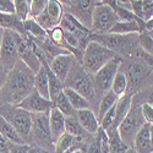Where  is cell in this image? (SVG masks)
I'll use <instances>...</instances> for the list:
<instances>
[{"label": "cell", "instance_id": "cell-24", "mask_svg": "<svg viewBox=\"0 0 153 153\" xmlns=\"http://www.w3.org/2000/svg\"><path fill=\"white\" fill-rule=\"evenodd\" d=\"M108 135V148L109 153H125L129 148L119 135L118 129H109L105 131Z\"/></svg>", "mask_w": 153, "mask_h": 153}, {"label": "cell", "instance_id": "cell-20", "mask_svg": "<svg viewBox=\"0 0 153 153\" xmlns=\"http://www.w3.org/2000/svg\"><path fill=\"white\" fill-rule=\"evenodd\" d=\"M132 97L134 93L127 91L125 94L120 96L115 103V121L111 129H118L119 124L121 123V120L126 117V114L129 113L131 105H132Z\"/></svg>", "mask_w": 153, "mask_h": 153}, {"label": "cell", "instance_id": "cell-18", "mask_svg": "<svg viewBox=\"0 0 153 153\" xmlns=\"http://www.w3.org/2000/svg\"><path fill=\"white\" fill-rule=\"evenodd\" d=\"M76 117H77L79 123L83 127V130L88 132L90 135H96L99 130V121L96 117V114L91 108L81 109L76 111Z\"/></svg>", "mask_w": 153, "mask_h": 153}, {"label": "cell", "instance_id": "cell-38", "mask_svg": "<svg viewBox=\"0 0 153 153\" xmlns=\"http://www.w3.org/2000/svg\"><path fill=\"white\" fill-rule=\"evenodd\" d=\"M0 12H5V14H15L14 0H0Z\"/></svg>", "mask_w": 153, "mask_h": 153}, {"label": "cell", "instance_id": "cell-27", "mask_svg": "<svg viewBox=\"0 0 153 153\" xmlns=\"http://www.w3.org/2000/svg\"><path fill=\"white\" fill-rule=\"evenodd\" d=\"M0 134L6 137L11 143H26L25 140L15 130V127L1 115H0Z\"/></svg>", "mask_w": 153, "mask_h": 153}, {"label": "cell", "instance_id": "cell-47", "mask_svg": "<svg viewBox=\"0 0 153 153\" xmlns=\"http://www.w3.org/2000/svg\"><path fill=\"white\" fill-rule=\"evenodd\" d=\"M3 36H4V28L0 27V48H1V42H3Z\"/></svg>", "mask_w": 153, "mask_h": 153}, {"label": "cell", "instance_id": "cell-5", "mask_svg": "<svg viewBox=\"0 0 153 153\" xmlns=\"http://www.w3.org/2000/svg\"><path fill=\"white\" fill-rule=\"evenodd\" d=\"M142 103H143L142 99L136 93H134L132 105H131L129 113L126 114V117L121 120V123L118 126V131H119L120 137L129 147L132 146V141H134L136 134L142 127V125L146 123V120L142 115V111H141Z\"/></svg>", "mask_w": 153, "mask_h": 153}, {"label": "cell", "instance_id": "cell-3", "mask_svg": "<svg viewBox=\"0 0 153 153\" xmlns=\"http://www.w3.org/2000/svg\"><path fill=\"white\" fill-rule=\"evenodd\" d=\"M120 70L126 75L127 91L132 92V93H136L137 91L142 90L145 82L153 74L149 65L141 58L140 54L135 55V56L123 59L121 65H120Z\"/></svg>", "mask_w": 153, "mask_h": 153}, {"label": "cell", "instance_id": "cell-33", "mask_svg": "<svg viewBox=\"0 0 153 153\" xmlns=\"http://www.w3.org/2000/svg\"><path fill=\"white\" fill-rule=\"evenodd\" d=\"M14 4H15V14L22 21H25L30 14V6L27 1L26 0H14Z\"/></svg>", "mask_w": 153, "mask_h": 153}, {"label": "cell", "instance_id": "cell-44", "mask_svg": "<svg viewBox=\"0 0 153 153\" xmlns=\"http://www.w3.org/2000/svg\"><path fill=\"white\" fill-rule=\"evenodd\" d=\"M115 1H117L119 5H121V6H124V7H127V9L131 10V0H115Z\"/></svg>", "mask_w": 153, "mask_h": 153}, {"label": "cell", "instance_id": "cell-45", "mask_svg": "<svg viewBox=\"0 0 153 153\" xmlns=\"http://www.w3.org/2000/svg\"><path fill=\"white\" fill-rule=\"evenodd\" d=\"M146 30H148V31H153V17L149 19L148 21H146Z\"/></svg>", "mask_w": 153, "mask_h": 153}, {"label": "cell", "instance_id": "cell-11", "mask_svg": "<svg viewBox=\"0 0 153 153\" xmlns=\"http://www.w3.org/2000/svg\"><path fill=\"white\" fill-rule=\"evenodd\" d=\"M20 60L15 32L12 30H4L1 48H0V65L6 71L11 70Z\"/></svg>", "mask_w": 153, "mask_h": 153}, {"label": "cell", "instance_id": "cell-39", "mask_svg": "<svg viewBox=\"0 0 153 153\" xmlns=\"http://www.w3.org/2000/svg\"><path fill=\"white\" fill-rule=\"evenodd\" d=\"M10 153H30L28 143H11Z\"/></svg>", "mask_w": 153, "mask_h": 153}, {"label": "cell", "instance_id": "cell-50", "mask_svg": "<svg viewBox=\"0 0 153 153\" xmlns=\"http://www.w3.org/2000/svg\"><path fill=\"white\" fill-rule=\"evenodd\" d=\"M71 153H85L82 149H75V151H72Z\"/></svg>", "mask_w": 153, "mask_h": 153}, {"label": "cell", "instance_id": "cell-7", "mask_svg": "<svg viewBox=\"0 0 153 153\" xmlns=\"http://www.w3.org/2000/svg\"><path fill=\"white\" fill-rule=\"evenodd\" d=\"M0 115L5 118L19 135L25 140V142H31V130H32V113L20 108L14 104H0Z\"/></svg>", "mask_w": 153, "mask_h": 153}, {"label": "cell", "instance_id": "cell-13", "mask_svg": "<svg viewBox=\"0 0 153 153\" xmlns=\"http://www.w3.org/2000/svg\"><path fill=\"white\" fill-rule=\"evenodd\" d=\"M98 4V0H71L70 4L68 5L70 10L68 14L77 19L85 27L90 28L93 9Z\"/></svg>", "mask_w": 153, "mask_h": 153}, {"label": "cell", "instance_id": "cell-46", "mask_svg": "<svg viewBox=\"0 0 153 153\" xmlns=\"http://www.w3.org/2000/svg\"><path fill=\"white\" fill-rule=\"evenodd\" d=\"M149 134H151V142L153 146V124H149Z\"/></svg>", "mask_w": 153, "mask_h": 153}, {"label": "cell", "instance_id": "cell-4", "mask_svg": "<svg viewBox=\"0 0 153 153\" xmlns=\"http://www.w3.org/2000/svg\"><path fill=\"white\" fill-rule=\"evenodd\" d=\"M65 87H70L72 90L77 91L80 94H82L90 103L97 100L98 96L96 92V87L93 82V77L91 74L83 70L80 61L76 59L74 61V65L68 75V77L64 82Z\"/></svg>", "mask_w": 153, "mask_h": 153}, {"label": "cell", "instance_id": "cell-21", "mask_svg": "<svg viewBox=\"0 0 153 153\" xmlns=\"http://www.w3.org/2000/svg\"><path fill=\"white\" fill-rule=\"evenodd\" d=\"M65 132L72 135L76 140H79V141L90 142V141H88V135H90V134L83 130V127L79 123L77 117H76V115L66 117V119H65Z\"/></svg>", "mask_w": 153, "mask_h": 153}, {"label": "cell", "instance_id": "cell-35", "mask_svg": "<svg viewBox=\"0 0 153 153\" xmlns=\"http://www.w3.org/2000/svg\"><path fill=\"white\" fill-rule=\"evenodd\" d=\"M136 94L142 99V102L148 103L151 107H153V85H151L148 87H143L142 90L137 91Z\"/></svg>", "mask_w": 153, "mask_h": 153}, {"label": "cell", "instance_id": "cell-42", "mask_svg": "<svg viewBox=\"0 0 153 153\" xmlns=\"http://www.w3.org/2000/svg\"><path fill=\"white\" fill-rule=\"evenodd\" d=\"M30 153H54V152L48 151L45 148H42L39 146H31L30 145Z\"/></svg>", "mask_w": 153, "mask_h": 153}, {"label": "cell", "instance_id": "cell-17", "mask_svg": "<svg viewBox=\"0 0 153 153\" xmlns=\"http://www.w3.org/2000/svg\"><path fill=\"white\" fill-rule=\"evenodd\" d=\"M134 149H136L138 153H152L153 152V146L151 142V134H149V124L145 123L142 127L138 130L136 134L132 146Z\"/></svg>", "mask_w": 153, "mask_h": 153}, {"label": "cell", "instance_id": "cell-52", "mask_svg": "<svg viewBox=\"0 0 153 153\" xmlns=\"http://www.w3.org/2000/svg\"><path fill=\"white\" fill-rule=\"evenodd\" d=\"M152 153H153V152H152Z\"/></svg>", "mask_w": 153, "mask_h": 153}, {"label": "cell", "instance_id": "cell-2", "mask_svg": "<svg viewBox=\"0 0 153 153\" xmlns=\"http://www.w3.org/2000/svg\"><path fill=\"white\" fill-rule=\"evenodd\" d=\"M90 41H96L103 44L108 49L113 50L117 55L123 59L138 55L141 52L138 43V33H127V34H119V33H91Z\"/></svg>", "mask_w": 153, "mask_h": 153}, {"label": "cell", "instance_id": "cell-14", "mask_svg": "<svg viewBox=\"0 0 153 153\" xmlns=\"http://www.w3.org/2000/svg\"><path fill=\"white\" fill-rule=\"evenodd\" d=\"M17 105L20 108L25 109V110L32 113V114H36V113H49L50 109L54 107L52 99H48V98L43 97L36 90H33L22 102H20Z\"/></svg>", "mask_w": 153, "mask_h": 153}, {"label": "cell", "instance_id": "cell-34", "mask_svg": "<svg viewBox=\"0 0 153 153\" xmlns=\"http://www.w3.org/2000/svg\"><path fill=\"white\" fill-rule=\"evenodd\" d=\"M47 3H48V0H31L28 16L36 19L38 15H41L47 6Z\"/></svg>", "mask_w": 153, "mask_h": 153}, {"label": "cell", "instance_id": "cell-25", "mask_svg": "<svg viewBox=\"0 0 153 153\" xmlns=\"http://www.w3.org/2000/svg\"><path fill=\"white\" fill-rule=\"evenodd\" d=\"M23 27L25 31L28 36H31L34 41H41L48 37V31H45L39 23L36 21V19L28 16L23 21Z\"/></svg>", "mask_w": 153, "mask_h": 153}, {"label": "cell", "instance_id": "cell-36", "mask_svg": "<svg viewBox=\"0 0 153 153\" xmlns=\"http://www.w3.org/2000/svg\"><path fill=\"white\" fill-rule=\"evenodd\" d=\"M85 153H102V143H100V137L98 134H96L92 137Z\"/></svg>", "mask_w": 153, "mask_h": 153}, {"label": "cell", "instance_id": "cell-23", "mask_svg": "<svg viewBox=\"0 0 153 153\" xmlns=\"http://www.w3.org/2000/svg\"><path fill=\"white\" fill-rule=\"evenodd\" d=\"M34 90L39 94H42L43 97L50 99L48 72H47V68L44 64H42L39 70L34 74Z\"/></svg>", "mask_w": 153, "mask_h": 153}, {"label": "cell", "instance_id": "cell-22", "mask_svg": "<svg viewBox=\"0 0 153 153\" xmlns=\"http://www.w3.org/2000/svg\"><path fill=\"white\" fill-rule=\"evenodd\" d=\"M0 27L4 30H12L16 31L20 34H25L23 21L16 15V14H5V12H0Z\"/></svg>", "mask_w": 153, "mask_h": 153}, {"label": "cell", "instance_id": "cell-41", "mask_svg": "<svg viewBox=\"0 0 153 153\" xmlns=\"http://www.w3.org/2000/svg\"><path fill=\"white\" fill-rule=\"evenodd\" d=\"M140 55H141V58H142V59L148 64V65H149V68L152 69V72H153V56L149 55V54H147L146 52H143V50H141Z\"/></svg>", "mask_w": 153, "mask_h": 153}, {"label": "cell", "instance_id": "cell-8", "mask_svg": "<svg viewBox=\"0 0 153 153\" xmlns=\"http://www.w3.org/2000/svg\"><path fill=\"white\" fill-rule=\"evenodd\" d=\"M31 146H39L48 151L54 152V141L49 126V113L32 114Z\"/></svg>", "mask_w": 153, "mask_h": 153}, {"label": "cell", "instance_id": "cell-43", "mask_svg": "<svg viewBox=\"0 0 153 153\" xmlns=\"http://www.w3.org/2000/svg\"><path fill=\"white\" fill-rule=\"evenodd\" d=\"M6 76H7V71L0 65V91H1V87L6 80Z\"/></svg>", "mask_w": 153, "mask_h": 153}, {"label": "cell", "instance_id": "cell-30", "mask_svg": "<svg viewBox=\"0 0 153 153\" xmlns=\"http://www.w3.org/2000/svg\"><path fill=\"white\" fill-rule=\"evenodd\" d=\"M53 104L55 108H58L65 117H71V115H76V110L74 109V107L71 105L70 100L68 99V97L65 96V93L60 92L55 98L52 99Z\"/></svg>", "mask_w": 153, "mask_h": 153}, {"label": "cell", "instance_id": "cell-12", "mask_svg": "<svg viewBox=\"0 0 153 153\" xmlns=\"http://www.w3.org/2000/svg\"><path fill=\"white\" fill-rule=\"evenodd\" d=\"M62 16H64V5L59 0H48L44 11L36 17V21L45 31H50L52 28L59 26Z\"/></svg>", "mask_w": 153, "mask_h": 153}, {"label": "cell", "instance_id": "cell-40", "mask_svg": "<svg viewBox=\"0 0 153 153\" xmlns=\"http://www.w3.org/2000/svg\"><path fill=\"white\" fill-rule=\"evenodd\" d=\"M10 145H11V142L9 141V140L0 134V152L1 153H10Z\"/></svg>", "mask_w": 153, "mask_h": 153}, {"label": "cell", "instance_id": "cell-29", "mask_svg": "<svg viewBox=\"0 0 153 153\" xmlns=\"http://www.w3.org/2000/svg\"><path fill=\"white\" fill-rule=\"evenodd\" d=\"M118 96L114 93L111 90H109L108 92H105L103 96L100 97V102H99V107H98V121H100V119L103 118L104 114L111 108L115 105L117 103V100H118Z\"/></svg>", "mask_w": 153, "mask_h": 153}, {"label": "cell", "instance_id": "cell-32", "mask_svg": "<svg viewBox=\"0 0 153 153\" xmlns=\"http://www.w3.org/2000/svg\"><path fill=\"white\" fill-rule=\"evenodd\" d=\"M114 121H115V105L111 107L103 115V118H102L100 121H99V126L103 130L107 131V130H109V129H111V127H113Z\"/></svg>", "mask_w": 153, "mask_h": 153}, {"label": "cell", "instance_id": "cell-28", "mask_svg": "<svg viewBox=\"0 0 153 153\" xmlns=\"http://www.w3.org/2000/svg\"><path fill=\"white\" fill-rule=\"evenodd\" d=\"M42 64H44L45 68H47V72H48V80H49V93H50V99L55 98L60 92L64 91V87H65V85H64L62 81H60L56 75L50 70L49 68V62L48 61H43Z\"/></svg>", "mask_w": 153, "mask_h": 153}, {"label": "cell", "instance_id": "cell-26", "mask_svg": "<svg viewBox=\"0 0 153 153\" xmlns=\"http://www.w3.org/2000/svg\"><path fill=\"white\" fill-rule=\"evenodd\" d=\"M64 93H65V96L68 97V99L70 100L71 105L74 107V109L76 111L81 110V109L91 108V103L82 94H80L77 91L72 90L70 87H64Z\"/></svg>", "mask_w": 153, "mask_h": 153}, {"label": "cell", "instance_id": "cell-16", "mask_svg": "<svg viewBox=\"0 0 153 153\" xmlns=\"http://www.w3.org/2000/svg\"><path fill=\"white\" fill-rule=\"evenodd\" d=\"M76 60V56L72 53H65V54H60L58 56H55L52 61L49 62V68L52 70L56 77L65 82L68 75L74 65V61Z\"/></svg>", "mask_w": 153, "mask_h": 153}, {"label": "cell", "instance_id": "cell-31", "mask_svg": "<svg viewBox=\"0 0 153 153\" xmlns=\"http://www.w3.org/2000/svg\"><path fill=\"white\" fill-rule=\"evenodd\" d=\"M110 90L118 97H120L127 92V79H126V75L120 69L118 70L115 77H114V80L111 82Z\"/></svg>", "mask_w": 153, "mask_h": 153}, {"label": "cell", "instance_id": "cell-37", "mask_svg": "<svg viewBox=\"0 0 153 153\" xmlns=\"http://www.w3.org/2000/svg\"><path fill=\"white\" fill-rule=\"evenodd\" d=\"M141 111H142V115L146 120V123L148 124H153V107H151L148 103H142L141 105Z\"/></svg>", "mask_w": 153, "mask_h": 153}, {"label": "cell", "instance_id": "cell-1", "mask_svg": "<svg viewBox=\"0 0 153 153\" xmlns=\"http://www.w3.org/2000/svg\"><path fill=\"white\" fill-rule=\"evenodd\" d=\"M34 90V72L21 59L7 71L0 91V104L17 105Z\"/></svg>", "mask_w": 153, "mask_h": 153}, {"label": "cell", "instance_id": "cell-9", "mask_svg": "<svg viewBox=\"0 0 153 153\" xmlns=\"http://www.w3.org/2000/svg\"><path fill=\"white\" fill-rule=\"evenodd\" d=\"M119 21L115 11L111 6L104 3H99L94 6L91 20V33H108L113 28V26Z\"/></svg>", "mask_w": 153, "mask_h": 153}, {"label": "cell", "instance_id": "cell-19", "mask_svg": "<svg viewBox=\"0 0 153 153\" xmlns=\"http://www.w3.org/2000/svg\"><path fill=\"white\" fill-rule=\"evenodd\" d=\"M65 119L66 117L55 107H53L49 111V126H50V132L54 145L58 141V138L65 132Z\"/></svg>", "mask_w": 153, "mask_h": 153}, {"label": "cell", "instance_id": "cell-48", "mask_svg": "<svg viewBox=\"0 0 153 153\" xmlns=\"http://www.w3.org/2000/svg\"><path fill=\"white\" fill-rule=\"evenodd\" d=\"M59 1L64 5V6H68L69 4H70V1H71V0H59Z\"/></svg>", "mask_w": 153, "mask_h": 153}, {"label": "cell", "instance_id": "cell-51", "mask_svg": "<svg viewBox=\"0 0 153 153\" xmlns=\"http://www.w3.org/2000/svg\"><path fill=\"white\" fill-rule=\"evenodd\" d=\"M0 153H1V152H0Z\"/></svg>", "mask_w": 153, "mask_h": 153}, {"label": "cell", "instance_id": "cell-49", "mask_svg": "<svg viewBox=\"0 0 153 153\" xmlns=\"http://www.w3.org/2000/svg\"><path fill=\"white\" fill-rule=\"evenodd\" d=\"M125 153H138L136 149H134L132 147H129V148H127V151L125 152Z\"/></svg>", "mask_w": 153, "mask_h": 153}, {"label": "cell", "instance_id": "cell-15", "mask_svg": "<svg viewBox=\"0 0 153 153\" xmlns=\"http://www.w3.org/2000/svg\"><path fill=\"white\" fill-rule=\"evenodd\" d=\"M14 32H15V38H16V43H17V50H19L20 59L36 74L42 66L39 59L37 58V55L33 53V50L31 49V47L28 45L26 39H25V34H20L16 31H14Z\"/></svg>", "mask_w": 153, "mask_h": 153}, {"label": "cell", "instance_id": "cell-6", "mask_svg": "<svg viewBox=\"0 0 153 153\" xmlns=\"http://www.w3.org/2000/svg\"><path fill=\"white\" fill-rule=\"evenodd\" d=\"M115 56H117V54L114 53L113 50L104 47L103 44H100L96 41H90L87 43L83 53H82L80 64L85 71L93 75L103 66L104 64H107L109 60H111Z\"/></svg>", "mask_w": 153, "mask_h": 153}, {"label": "cell", "instance_id": "cell-10", "mask_svg": "<svg viewBox=\"0 0 153 153\" xmlns=\"http://www.w3.org/2000/svg\"><path fill=\"white\" fill-rule=\"evenodd\" d=\"M123 58L117 55L115 58H113L109 60L107 64H104L96 74L92 75L94 87H96V92L98 97H102L105 92H108L111 87V82L115 77V75L118 70L120 69Z\"/></svg>", "mask_w": 153, "mask_h": 153}]
</instances>
